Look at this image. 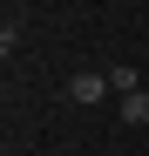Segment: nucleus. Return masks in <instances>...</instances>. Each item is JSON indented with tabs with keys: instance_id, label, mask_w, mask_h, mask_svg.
I'll return each instance as SVG.
<instances>
[{
	"instance_id": "f257e3e1",
	"label": "nucleus",
	"mask_w": 149,
	"mask_h": 156,
	"mask_svg": "<svg viewBox=\"0 0 149 156\" xmlns=\"http://www.w3.org/2000/svg\"><path fill=\"white\" fill-rule=\"evenodd\" d=\"M102 95H109V75H95V68H81V75H68V102H81V109H95Z\"/></svg>"
},
{
	"instance_id": "7ed1b4c3",
	"label": "nucleus",
	"mask_w": 149,
	"mask_h": 156,
	"mask_svg": "<svg viewBox=\"0 0 149 156\" xmlns=\"http://www.w3.org/2000/svg\"><path fill=\"white\" fill-rule=\"evenodd\" d=\"M122 122H136V129L149 122V88H136V95H122Z\"/></svg>"
},
{
	"instance_id": "f03ea898",
	"label": "nucleus",
	"mask_w": 149,
	"mask_h": 156,
	"mask_svg": "<svg viewBox=\"0 0 149 156\" xmlns=\"http://www.w3.org/2000/svg\"><path fill=\"white\" fill-rule=\"evenodd\" d=\"M109 88H115V95H136V88H142V75H136L129 61H115V68H109Z\"/></svg>"
}]
</instances>
